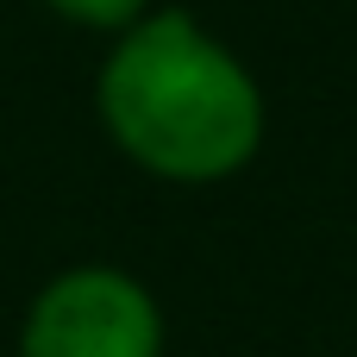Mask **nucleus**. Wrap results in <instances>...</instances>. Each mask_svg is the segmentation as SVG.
I'll return each mask as SVG.
<instances>
[{"mask_svg": "<svg viewBox=\"0 0 357 357\" xmlns=\"http://www.w3.org/2000/svg\"><path fill=\"white\" fill-rule=\"evenodd\" d=\"M94 107L113 144L163 182H220L264 144V94L251 69L176 6L119 31Z\"/></svg>", "mask_w": 357, "mask_h": 357, "instance_id": "f257e3e1", "label": "nucleus"}, {"mask_svg": "<svg viewBox=\"0 0 357 357\" xmlns=\"http://www.w3.org/2000/svg\"><path fill=\"white\" fill-rule=\"evenodd\" d=\"M19 357H163V314L138 276L82 264L44 282Z\"/></svg>", "mask_w": 357, "mask_h": 357, "instance_id": "f03ea898", "label": "nucleus"}, {"mask_svg": "<svg viewBox=\"0 0 357 357\" xmlns=\"http://www.w3.org/2000/svg\"><path fill=\"white\" fill-rule=\"evenodd\" d=\"M44 6L75 25H94V31H126L144 19V0H44Z\"/></svg>", "mask_w": 357, "mask_h": 357, "instance_id": "7ed1b4c3", "label": "nucleus"}]
</instances>
